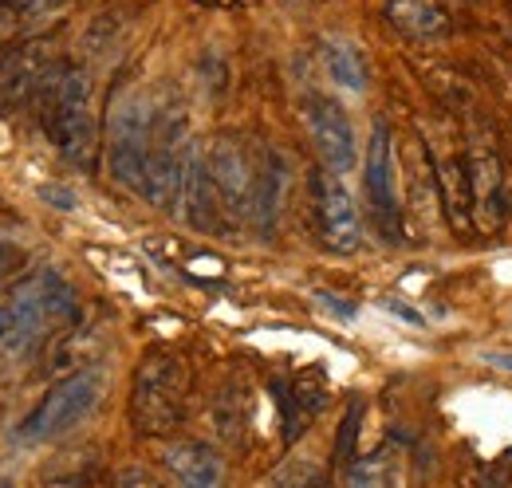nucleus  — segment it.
Returning a JSON list of instances; mask_svg holds the SVG:
<instances>
[{
  "instance_id": "aec40b11",
  "label": "nucleus",
  "mask_w": 512,
  "mask_h": 488,
  "mask_svg": "<svg viewBox=\"0 0 512 488\" xmlns=\"http://www.w3.org/2000/svg\"><path fill=\"white\" fill-rule=\"evenodd\" d=\"M245 422H249V410H245V390L241 386H225L213 402V426L225 441H241L245 433Z\"/></svg>"
},
{
  "instance_id": "f3484780",
  "label": "nucleus",
  "mask_w": 512,
  "mask_h": 488,
  "mask_svg": "<svg viewBox=\"0 0 512 488\" xmlns=\"http://www.w3.org/2000/svg\"><path fill=\"white\" fill-rule=\"evenodd\" d=\"M438 185H442V201L449 209V221L453 229H473V189H469V166L461 154L446 158L438 166Z\"/></svg>"
},
{
  "instance_id": "cd10ccee",
  "label": "nucleus",
  "mask_w": 512,
  "mask_h": 488,
  "mask_svg": "<svg viewBox=\"0 0 512 488\" xmlns=\"http://www.w3.org/2000/svg\"><path fill=\"white\" fill-rule=\"evenodd\" d=\"M481 363H489L493 370H509L512 374V351H485Z\"/></svg>"
},
{
  "instance_id": "ddd939ff",
  "label": "nucleus",
  "mask_w": 512,
  "mask_h": 488,
  "mask_svg": "<svg viewBox=\"0 0 512 488\" xmlns=\"http://www.w3.org/2000/svg\"><path fill=\"white\" fill-rule=\"evenodd\" d=\"M178 213L190 221L197 233H217L221 229V201L213 189V174H209V150H201L193 142L190 162H186V182H182V201Z\"/></svg>"
},
{
  "instance_id": "2f4dec72",
  "label": "nucleus",
  "mask_w": 512,
  "mask_h": 488,
  "mask_svg": "<svg viewBox=\"0 0 512 488\" xmlns=\"http://www.w3.org/2000/svg\"><path fill=\"white\" fill-rule=\"evenodd\" d=\"M0 488H4V485H0Z\"/></svg>"
},
{
  "instance_id": "4be33fe9",
  "label": "nucleus",
  "mask_w": 512,
  "mask_h": 488,
  "mask_svg": "<svg viewBox=\"0 0 512 488\" xmlns=\"http://www.w3.org/2000/svg\"><path fill=\"white\" fill-rule=\"evenodd\" d=\"M276 488H331L327 485V473H323L316 461H292L280 469Z\"/></svg>"
},
{
  "instance_id": "5701e85b",
  "label": "nucleus",
  "mask_w": 512,
  "mask_h": 488,
  "mask_svg": "<svg viewBox=\"0 0 512 488\" xmlns=\"http://www.w3.org/2000/svg\"><path fill=\"white\" fill-rule=\"evenodd\" d=\"M359 422H363V398H355L343 414V426H339V441H335V461L339 465H351L355 457V441H359Z\"/></svg>"
},
{
  "instance_id": "9d476101",
  "label": "nucleus",
  "mask_w": 512,
  "mask_h": 488,
  "mask_svg": "<svg viewBox=\"0 0 512 488\" xmlns=\"http://www.w3.org/2000/svg\"><path fill=\"white\" fill-rule=\"evenodd\" d=\"M304 119H308V130H312V142L320 150L323 166L331 174H351L355 162H359V150H355V130H351L347 111L335 99L312 95L304 103Z\"/></svg>"
},
{
  "instance_id": "423d86ee",
  "label": "nucleus",
  "mask_w": 512,
  "mask_h": 488,
  "mask_svg": "<svg viewBox=\"0 0 512 488\" xmlns=\"http://www.w3.org/2000/svg\"><path fill=\"white\" fill-rule=\"evenodd\" d=\"M190 150L193 142L186 134V119L178 111H158L150 158H146V178H142V197L154 209H178Z\"/></svg>"
},
{
  "instance_id": "7ed1b4c3",
  "label": "nucleus",
  "mask_w": 512,
  "mask_h": 488,
  "mask_svg": "<svg viewBox=\"0 0 512 488\" xmlns=\"http://www.w3.org/2000/svg\"><path fill=\"white\" fill-rule=\"evenodd\" d=\"M8 343H4V359H24L32 355L44 335L67 327L79 304H75V292L56 268H40L32 276H24L12 296H8Z\"/></svg>"
},
{
  "instance_id": "4468645a",
  "label": "nucleus",
  "mask_w": 512,
  "mask_h": 488,
  "mask_svg": "<svg viewBox=\"0 0 512 488\" xmlns=\"http://www.w3.org/2000/svg\"><path fill=\"white\" fill-rule=\"evenodd\" d=\"M284 193H288V162L276 150H264V158L256 162V189H253V209L249 221L256 225V233H272L284 209Z\"/></svg>"
},
{
  "instance_id": "412c9836",
  "label": "nucleus",
  "mask_w": 512,
  "mask_h": 488,
  "mask_svg": "<svg viewBox=\"0 0 512 488\" xmlns=\"http://www.w3.org/2000/svg\"><path fill=\"white\" fill-rule=\"evenodd\" d=\"M95 355H99V331H75V335H67L64 343L52 351V370L60 374V370H87L83 363H95Z\"/></svg>"
},
{
  "instance_id": "f257e3e1",
  "label": "nucleus",
  "mask_w": 512,
  "mask_h": 488,
  "mask_svg": "<svg viewBox=\"0 0 512 488\" xmlns=\"http://www.w3.org/2000/svg\"><path fill=\"white\" fill-rule=\"evenodd\" d=\"M40 122L52 138V146L71 166L91 170L99 154V126L91 115V79L83 67L60 63L52 79L40 91Z\"/></svg>"
},
{
  "instance_id": "b1692460",
  "label": "nucleus",
  "mask_w": 512,
  "mask_h": 488,
  "mask_svg": "<svg viewBox=\"0 0 512 488\" xmlns=\"http://www.w3.org/2000/svg\"><path fill=\"white\" fill-rule=\"evenodd\" d=\"M347 488H386V457L383 453L355 461L351 473H347Z\"/></svg>"
},
{
  "instance_id": "1a4fd4ad",
  "label": "nucleus",
  "mask_w": 512,
  "mask_h": 488,
  "mask_svg": "<svg viewBox=\"0 0 512 488\" xmlns=\"http://www.w3.org/2000/svg\"><path fill=\"white\" fill-rule=\"evenodd\" d=\"M56 67L60 63L52 60L48 44H20V48L4 52V60H0V107L20 111V107L36 103Z\"/></svg>"
},
{
  "instance_id": "dca6fc26",
  "label": "nucleus",
  "mask_w": 512,
  "mask_h": 488,
  "mask_svg": "<svg viewBox=\"0 0 512 488\" xmlns=\"http://www.w3.org/2000/svg\"><path fill=\"white\" fill-rule=\"evenodd\" d=\"M280 410H284V437L288 441H296L308 422L320 414L323 398H327V386H323V378L312 370V374H300V378H292L288 386H280Z\"/></svg>"
},
{
  "instance_id": "393cba45",
  "label": "nucleus",
  "mask_w": 512,
  "mask_h": 488,
  "mask_svg": "<svg viewBox=\"0 0 512 488\" xmlns=\"http://www.w3.org/2000/svg\"><path fill=\"white\" fill-rule=\"evenodd\" d=\"M115 488H170V485L154 469H146V465H127V469L115 473Z\"/></svg>"
},
{
  "instance_id": "2eb2a0df",
  "label": "nucleus",
  "mask_w": 512,
  "mask_h": 488,
  "mask_svg": "<svg viewBox=\"0 0 512 488\" xmlns=\"http://www.w3.org/2000/svg\"><path fill=\"white\" fill-rule=\"evenodd\" d=\"M166 465L182 488H225V461L201 445V441H178L166 449Z\"/></svg>"
},
{
  "instance_id": "9b49d317",
  "label": "nucleus",
  "mask_w": 512,
  "mask_h": 488,
  "mask_svg": "<svg viewBox=\"0 0 512 488\" xmlns=\"http://www.w3.org/2000/svg\"><path fill=\"white\" fill-rule=\"evenodd\" d=\"M367 197L375 209V221L390 233V241H398V162H394V142H390V126H375L371 146H367Z\"/></svg>"
},
{
  "instance_id": "bb28decb",
  "label": "nucleus",
  "mask_w": 512,
  "mask_h": 488,
  "mask_svg": "<svg viewBox=\"0 0 512 488\" xmlns=\"http://www.w3.org/2000/svg\"><path fill=\"white\" fill-rule=\"evenodd\" d=\"M40 197H44V201H56V209H75V193L64 189V185H44Z\"/></svg>"
},
{
  "instance_id": "c756f323",
  "label": "nucleus",
  "mask_w": 512,
  "mask_h": 488,
  "mask_svg": "<svg viewBox=\"0 0 512 488\" xmlns=\"http://www.w3.org/2000/svg\"><path fill=\"white\" fill-rule=\"evenodd\" d=\"M4 343H8V307L0 304V355H4Z\"/></svg>"
},
{
  "instance_id": "6ab92c4d",
  "label": "nucleus",
  "mask_w": 512,
  "mask_h": 488,
  "mask_svg": "<svg viewBox=\"0 0 512 488\" xmlns=\"http://www.w3.org/2000/svg\"><path fill=\"white\" fill-rule=\"evenodd\" d=\"M323 67H327V75H331L343 91H367L371 71H367V60H363V52H359L355 44H347V40H327V44H323Z\"/></svg>"
},
{
  "instance_id": "20e7f679",
  "label": "nucleus",
  "mask_w": 512,
  "mask_h": 488,
  "mask_svg": "<svg viewBox=\"0 0 512 488\" xmlns=\"http://www.w3.org/2000/svg\"><path fill=\"white\" fill-rule=\"evenodd\" d=\"M154 126H158V111H154V103L142 91H130V95H123L111 107V122H107V170H111V178L123 189L142 193Z\"/></svg>"
},
{
  "instance_id": "39448f33",
  "label": "nucleus",
  "mask_w": 512,
  "mask_h": 488,
  "mask_svg": "<svg viewBox=\"0 0 512 488\" xmlns=\"http://www.w3.org/2000/svg\"><path fill=\"white\" fill-rule=\"evenodd\" d=\"M103 386H107V374L99 366H87V370H75V374L60 378L44 394V402L20 422V429H16L20 441H52L67 429H75L99 406Z\"/></svg>"
},
{
  "instance_id": "a878e982",
  "label": "nucleus",
  "mask_w": 512,
  "mask_h": 488,
  "mask_svg": "<svg viewBox=\"0 0 512 488\" xmlns=\"http://www.w3.org/2000/svg\"><path fill=\"white\" fill-rule=\"evenodd\" d=\"M509 473H512V457H501V461H497V469L489 465V473H485L481 488H505L509 485Z\"/></svg>"
},
{
  "instance_id": "a211bd4d",
  "label": "nucleus",
  "mask_w": 512,
  "mask_h": 488,
  "mask_svg": "<svg viewBox=\"0 0 512 488\" xmlns=\"http://www.w3.org/2000/svg\"><path fill=\"white\" fill-rule=\"evenodd\" d=\"M390 20L414 40H434L449 24L442 0H390Z\"/></svg>"
},
{
  "instance_id": "0eeeda50",
  "label": "nucleus",
  "mask_w": 512,
  "mask_h": 488,
  "mask_svg": "<svg viewBox=\"0 0 512 488\" xmlns=\"http://www.w3.org/2000/svg\"><path fill=\"white\" fill-rule=\"evenodd\" d=\"M209 174H213V189L221 201V213L229 221H245L253 209V189H256V162L249 150L237 138H217L209 150Z\"/></svg>"
},
{
  "instance_id": "f8f14e48",
  "label": "nucleus",
  "mask_w": 512,
  "mask_h": 488,
  "mask_svg": "<svg viewBox=\"0 0 512 488\" xmlns=\"http://www.w3.org/2000/svg\"><path fill=\"white\" fill-rule=\"evenodd\" d=\"M465 166H469V189H473V225L493 229L505 213V166H501L497 150L485 142L469 146Z\"/></svg>"
},
{
  "instance_id": "7c9ffc66",
  "label": "nucleus",
  "mask_w": 512,
  "mask_h": 488,
  "mask_svg": "<svg viewBox=\"0 0 512 488\" xmlns=\"http://www.w3.org/2000/svg\"><path fill=\"white\" fill-rule=\"evenodd\" d=\"M8 264H12V252H8V248H4V244H0V276H4V272H8Z\"/></svg>"
},
{
  "instance_id": "c85d7f7f",
  "label": "nucleus",
  "mask_w": 512,
  "mask_h": 488,
  "mask_svg": "<svg viewBox=\"0 0 512 488\" xmlns=\"http://www.w3.org/2000/svg\"><path fill=\"white\" fill-rule=\"evenodd\" d=\"M320 300H323V307H331V311H339V315H355V307H351V304H339L335 296H320Z\"/></svg>"
},
{
  "instance_id": "f03ea898",
  "label": "nucleus",
  "mask_w": 512,
  "mask_h": 488,
  "mask_svg": "<svg viewBox=\"0 0 512 488\" xmlns=\"http://www.w3.org/2000/svg\"><path fill=\"white\" fill-rule=\"evenodd\" d=\"M190 406V366L178 351L154 347L142 355L130 382V422L142 437H170L186 422Z\"/></svg>"
},
{
  "instance_id": "6e6552de",
  "label": "nucleus",
  "mask_w": 512,
  "mask_h": 488,
  "mask_svg": "<svg viewBox=\"0 0 512 488\" xmlns=\"http://www.w3.org/2000/svg\"><path fill=\"white\" fill-rule=\"evenodd\" d=\"M312 201H316L323 244L331 252H355L363 244V221H359V209H355L347 185L339 182V174L316 170L312 174Z\"/></svg>"
}]
</instances>
